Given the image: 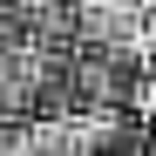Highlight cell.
I'll use <instances>...</instances> for the list:
<instances>
[{
    "label": "cell",
    "mask_w": 156,
    "mask_h": 156,
    "mask_svg": "<svg viewBox=\"0 0 156 156\" xmlns=\"http://www.w3.org/2000/svg\"><path fill=\"white\" fill-rule=\"evenodd\" d=\"M0 156H27V122H0Z\"/></svg>",
    "instance_id": "3957f363"
},
{
    "label": "cell",
    "mask_w": 156,
    "mask_h": 156,
    "mask_svg": "<svg viewBox=\"0 0 156 156\" xmlns=\"http://www.w3.org/2000/svg\"><path fill=\"white\" fill-rule=\"evenodd\" d=\"M149 156H156V136H149Z\"/></svg>",
    "instance_id": "5b68a950"
},
{
    "label": "cell",
    "mask_w": 156,
    "mask_h": 156,
    "mask_svg": "<svg viewBox=\"0 0 156 156\" xmlns=\"http://www.w3.org/2000/svg\"><path fill=\"white\" fill-rule=\"evenodd\" d=\"M34 102H41V55L0 48V122H34Z\"/></svg>",
    "instance_id": "6da1fadb"
},
{
    "label": "cell",
    "mask_w": 156,
    "mask_h": 156,
    "mask_svg": "<svg viewBox=\"0 0 156 156\" xmlns=\"http://www.w3.org/2000/svg\"><path fill=\"white\" fill-rule=\"evenodd\" d=\"M136 109L156 115V48H149V61H143V82H136Z\"/></svg>",
    "instance_id": "7a4b0ae2"
},
{
    "label": "cell",
    "mask_w": 156,
    "mask_h": 156,
    "mask_svg": "<svg viewBox=\"0 0 156 156\" xmlns=\"http://www.w3.org/2000/svg\"><path fill=\"white\" fill-rule=\"evenodd\" d=\"M149 48H156V0H149Z\"/></svg>",
    "instance_id": "277c9868"
}]
</instances>
